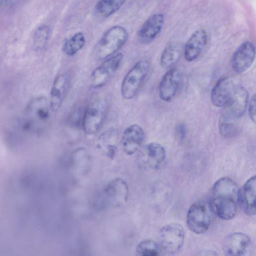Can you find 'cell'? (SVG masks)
Listing matches in <instances>:
<instances>
[{
    "mask_svg": "<svg viewBox=\"0 0 256 256\" xmlns=\"http://www.w3.org/2000/svg\"><path fill=\"white\" fill-rule=\"evenodd\" d=\"M240 192L232 179L223 178L214 185L210 202L214 212L224 220L233 219L236 215L240 202Z\"/></svg>",
    "mask_w": 256,
    "mask_h": 256,
    "instance_id": "6da1fadb",
    "label": "cell"
},
{
    "mask_svg": "<svg viewBox=\"0 0 256 256\" xmlns=\"http://www.w3.org/2000/svg\"><path fill=\"white\" fill-rule=\"evenodd\" d=\"M214 211L210 202L198 200L190 208L186 216V224L189 230L196 234H202L210 228Z\"/></svg>",
    "mask_w": 256,
    "mask_h": 256,
    "instance_id": "7a4b0ae2",
    "label": "cell"
},
{
    "mask_svg": "<svg viewBox=\"0 0 256 256\" xmlns=\"http://www.w3.org/2000/svg\"><path fill=\"white\" fill-rule=\"evenodd\" d=\"M110 104L106 98L93 100L86 110L82 120V127L87 134L98 132L103 126L109 110Z\"/></svg>",
    "mask_w": 256,
    "mask_h": 256,
    "instance_id": "3957f363",
    "label": "cell"
},
{
    "mask_svg": "<svg viewBox=\"0 0 256 256\" xmlns=\"http://www.w3.org/2000/svg\"><path fill=\"white\" fill-rule=\"evenodd\" d=\"M150 70L148 60L138 62L128 72L121 85V94L126 100L133 99L137 95Z\"/></svg>",
    "mask_w": 256,
    "mask_h": 256,
    "instance_id": "277c9868",
    "label": "cell"
},
{
    "mask_svg": "<svg viewBox=\"0 0 256 256\" xmlns=\"http://www.w3.org/2000/svg\"><path fill=\"white\" fill-rule=\"evenodd\" d=\"M128 33L124 27L116 26L109 29L102 36L96 48V54L100 60L114 56L126 44Z\"/></svg>",
    "mask_w": 256,
    "mask_h": 256,
    "instance_id": "5b68a950",
    "label": "cell"
},
{
    "mask_svg": "<svg viewBox=\"0 0 256 256\" xmlns=\"http://www.w3.org/2000/svg\"><path fill=\"white\" fill-rule=\"evenodd\" d=\"M185 230L181 224L174 222L163 226L160 232L161 250L168 254H174L182 248Z\"/></svg>",
    "mask_w": 256,
    "mask_h": 256,
    "instance_id": "8992f818",
    "label": "cell"
},
{
    "mask_svg": "<svg viewBox=\"0 0 256 256\" xmlns=\"http://www.w3.org/2000/svg\"><path fill=\"white\" fill-rule=\"evenodd\" d=\"M123 58V54L118 53L104 60L92 73L91 86L94 88L104 86L120 68Z\"/></svg>",
    "mask_w": 256,
    "mask_h": 256,
    "instance_id": "52a82bcc",
    "label": "cell"
},
{
    "mask_svg": "<svg viewBox=\"0 0 256 256\" xmlns=\"http://www.w3.org/2000/svg\"><path fill=\"white\" fill-rule=\"evenodd\" d=\"M166 158L164 148L157 142H151L141 148L138 154V165L147 170H154L159 168Z\"/></svg>",
    "mask_w": 256,
    "mask_h": 256,
    "instance_id": "ba28073f",
    "label": "cell"
},
{
    "mask_svg": "<svg viewBox=\"0 0 256 256\" xmlns=\"http://www.w3.org/2000/svg\"><path fill=\"white\" fill-rule=\"evenodd\" d=\"M182 74L176 68L170 69L164 75L158 86V96L165 102H172L177 95L182 82Z\"/></svg>",
    "mask_w": 256,
    "mask_h": 256,
    "instance_id": "9c48e42d",
    "label": "cell"
},
{
    "mask_svg": "<svg viewBox=\"0 0 256 256\" xmlns=\"http://www.w3.org/2000/svg\"><path fill=\"white\" fill-rule=\"evenodd\" d=\"M256 57V46L251 42H246L240 46L232 59V66L238 73H242L248 70L254 64Z\"/></svg>",
    "mask_w": 256,
    "mask_h": 256,
    "instance_id": "30bf717a",
    "label": "cell"
},
{
    "mask_svg": "<svg viewBox=\"0 0 256 256\" xmlns=\"http://www.w3.org/2000/svg\"><path fill=\"white\" fill-rule=\"evenodd\" d=\"M145 133L138 124L128 126L124 131L122 138V147L128 156H132L139 151L144 142Z\"/></svg>",
    "mask_w": 256,
    "mask_h": 256,
    "instance_id": "8fae6325",
    "label": "cell"
},
{
    "mask_svg": "<svg viewBox=\"0 0 256 256\" xmlns=\"http://www.w3.org/2000/svg\"><path fill=\"white\" fill-rule=\"evenodd\" d=\"M208 42V35L205 30L200 28L194 32L184 47L186 60L192 62L197 60L204 50Z\"/></svg>",
    "mask_w": 256,
    "mask_h": 256,
    "instance_id": "7c38bea8",
    "label": "cell"
},
{
    "mask_svg": "<svg viewBox=\"0 0 256 256\" xmlns=\"http://www.w3.org/2000/svg\"><path fill=\"white\" fill-rule=\"evenodd\" d=\"M164 24L162 14H154L144 22L138 32V39L143 44L152 42L161 32Z\"/></svg>",
    "mask_w": 256,
    "mask_h": 256,
    "instance_id": "4fadbf2b",
    "label": "cell"
},
{
    "mask_svg": "<svg viewBox=\"0 0 256 256\" xmlns=\"http://www.w3.org/2000/svg\"><path fill=\"white\" fill-rule=\"evenodd\" d=\"M50 104L44 97L32 100L27 106L26 114L30 124L40 125L46 123L50 117Z\"/></svg>",
    "mask_w": 256,
    "mask_h": 256,
    "instance_id": "5bb4252c",
    "label": "cell"
},
{
    "mask_svg": "<svg viewBox=\"0 0 256 256\" xmlns=\"http://www.w3.org/2000/svg\"><path fill=\"white\" fill-rule=\"evenodd\" d=\"M236 86L228 78L220 79L211 92V101L216 107L226 106L232 98Z\"/></svg>",
    "mask_w": 256,
    "mask_h": 256,
    "instance_id": "9a60e30c",
    "label": "cell"
},
{
    "mask_svg": "<svg viewBox=\"0 0 256 256\" xmlns=\"http://www.w3.org/2000/svg\"><path fill=\"white\" fill-rule=\"evenodd\" d=\"M70 86V76L68 73L58 76L52 86L50 95L51 110L56 112L62 106Z\"/></svg>",
    "mask_w": 256,
    "mask_h": 256,
    "instance_id": "2e32d148",
    "label": "cell"
},
{
    "mask_svg": "<svg viewBox=\"0 0 256 256\" xmlns=\"http://www.w3.org/2000/svg\"><path fill=\"white\" fill-rule=\"evenodd\" d=\"M251 242L246 234L236 232L228 236L224 240V250L228 256H243L249 250Z\"/></svg>",
    "mask_w": 256,
    "mask_h": 256,
    "instance_id": "e0dca14e",
    "label": "cell"
},
{
    "mask_svg": "<svg viewBox=\"0 0 256 256\" xmlns=\"http://www.w3.org/2000/svg\"><path fill=\"white\" fill-rule=\"evenodd\" d=\"M248 100V94L242 87L236 86L234 95L226 106L228 116L233 118H241L245 113Z\"/></svg>",
    "mask_w": 256,
    "mask_h": 256,
    "instance_id": "ac0fdd59",
    "label": "cell"
},
{
    "mask_svg": "<svg viewBox=\"0 0 256 256\" xmlns=\"http://www.w3.org/2000/svg\"><path fill=\"white\" fill-rule=\"evenodd\" d=\"M240 202L246 214L256 215V176L252 177L244 184L240 192Z\"/></svg>",
    "mask_w": 256,
    "mask_h": 256,
    "instance_id": "d6986e66",
    "label": "cell"
},
{
    "mask_svg": "<svg viewBox=\"0 0 256 256\" xmlns=\"http://www.w3.org/2000/svg\"><path fill=\"white\" fill-rule=\"evenodd\" d=\"M182 43L179 42L170 44L163 51L160 59V65L164 69H170L178 63L184 53Z\"/></svg>",
    "mask_w": 256,
    "mask_h": 256,
    "instance_id": "ffe728a7",
    "label": "cell"
},
{
    "mask_svg": "<svg viewBox=\"0 0 256 256\" xmlns=\"http://www.w3.org/2000/svg\"><path fill=\"white\" fill-rule=\"evenodd\" d=\"M107 193L114 205L122 206L128 201V186L124 180L118 178L112 181L108 186Z\"/></svg>",
    "mask_w": 256,
    "mask_h": 256,
    "instance_id": "44dd1931",
    "label": "cell"
},
{
    "mask_svg": "<svg viewBox=\"0 0 256 256\" xmlns=\"http://www.w3.org/2000/svg\"><path fill=\"white\" fill-rule=\"evenodd\" d=\"M126 0H100L96 6L95 12L102 18H107L118 12Z\"/></svg>",
    "mask_w": 256,
    "mask_h": 256,
    "instance_id": "7402d4cb",
    "label": "cell"
},
{
    "mask_svg": "<svg viewBox=\"0 0 256 256\" xmlns=\"http://www.w3.org/2000/svg\"><path fill=\"white\" fill-rule=\"evenodd\" d=\"M86 42L84 35L82 32H78L70 38L65 40L62 44V50L67 56H72L83 48Z\"/></svg>",
    "mask_w": 256,
    "mask_h": 256,
    "instance_id": "603a6c76",
    "label": "cell"
},
{
    "mask_svg": "<svg viewBox=\"0 0 256 256\" xmlns=\"http://www.w3.org/2000/svg\"><path fill=\"white\" fill-rule=\"evenodd\" d=\"M160 245L152 240H146L140 242L136 246L137 254L141 256H156L160 254Z\"/></svg>",
    "mask_w": 256,
    "mask_h": 256,
    "instance_id": "cb8c5ba5",
    "label": "cell"
},
{
    "mask_svg": "<svg viewBox=\"0 0 256 256\" xmlns=\"http://www.w3.org/2000/svg\"><path fill=\"white\" fill-rule=\"evenodd\" d=\"M50 32V28L46 24L42 25L36 30L34 37V48L36 51L41 52L46 48Z\"/></svg>",
    "mask_w": 256,
    "mask_h": 256,
    "instance_id": "d4e9b609",
    "label": "cell"
},
{
    "mask_svg": "<svg viewBox=\"0 0 256 256\" xmlns=\"http://www.w3.org/2000/svg\"><path fill=\"white\" fill-rule=\"evenodd\" d=\"M234 119L228 115L223 116L220 119V132L225 138H232L237 132L236 126L232 122Z\"/></svg>",
    "mask_w": 256,
    "mask_h": 256,
    "instance_id": "484cf974",
    "label": "cell"
},
{
    "mask_svg": "<svg viewBox=\"0 0 256 256\" xmlns=\"http://www.w3.org/2000/svg\"><path fill=\"white\" fill-rule=\"evenodd\" d=\"M249 114L252 120L256 124V94L253 96L250 101Z\"/></svg>",
    "mask_w": 256,
    "mask_h": 256,
    "instance_id": "4316f807",
    "label": "cell"
},
{
    "mask_svg": "<svg viewBox=\"0 0 256 256\" xmlns=\"http://www.w3.org/2000/svg\"><path fill=\"white\" fill-rule=\"evenodd\" d=\"M176 134L178 138L180 140H184L187 134L186 126L183 124H179L176 127Z\"/></svg>",
    "mask_w": 256,
    "mask_h": 256,
    "instance_id": "83f0119b",
    "label": "cell"
},
{
    "mask_svg": "<svg viewBox=\"0 0 256 256\" xmlns=\"http://www.w3.org/2000/svg\"><path fill=\"white\" fill-rule=\"evenodd\" d=\"M26 0H8V2L12 6H16L25 2Z\"/></svg>",
    "mask_w": 256,
    "mask_h": 256,
    "instance_id": "f1b7e54d",
    "label": "cell"
},
{
    "mask_svg": "<svg viewBox=\"0 0 256 256\" xmlns=\"http://www.w3.org/2000/svg\"><path fill=\"white\" fill-rule=\"evenodd\" d=\"M8 2V0H0L1 6L4 5Z\"/></svg>",
    "mask_w": 256,
    "mask_h": 256,
    "instance_id": "f546056e",
    "label": "cell"
}]
</instances>
